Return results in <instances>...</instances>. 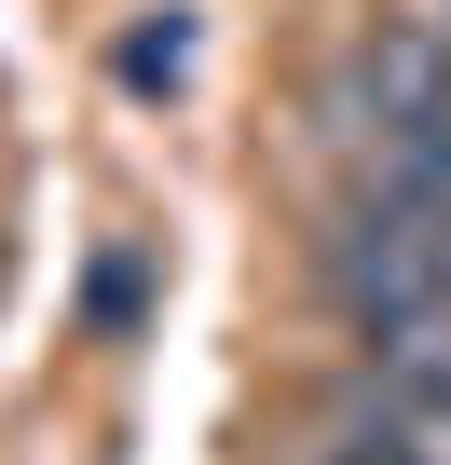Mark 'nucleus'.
Returning <instances> with one entry per match:
<instances>
[{
  "label": "nucleus",
  "mask_w": 451,
  "mask_h": 465,
  "mask_svg": "<svg viewBox=\"0 0 451 465\" xmlns=\"http://www.w3.org/2000/svg\"><path fill=\"white\" fill-rule=\"evenodd\" d=\"M451 110V28L437 15H383L342 69V137H383V124H437Z\"/></svg>",
  "instance_id": "obj_1"
},
{
  "label": "nucleus",
  "mask_w": 451,
  "mask_h": 465,
  "mask_svg": "<svg viewBox=\"0 0 451 465\" xmlns=\"http://www.w3.org/2000/svg\"><path fill=\"white\" fill-rule=\"evenodd\" d=\"M123 83H137V96H178V83H191V15L137 28V42H123Z\"/></svg>",
  "instance_id": "obj_2"
},
{
  "label": "nucleus",
  "mask_w": 451,
  "mask_h": 465,
  "mask_svg": "<svg viewBox=\"0 0 451 465\" xmlns=\"http://www.w3.org/2000/svg\"><path fill=\"white\" fill-rule=\"evenodd\" d=\"M83 302H96V329H137V315H151V261H137V247H110Z\"/></svg>",
  "instance_id": "obj_3"
}]
</instances>
